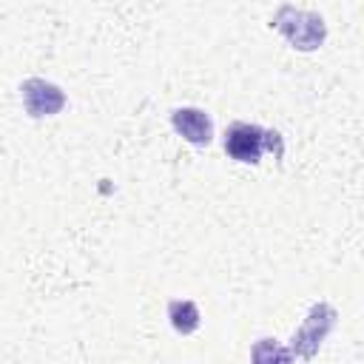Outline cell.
I'll list each match as a JSON object with an SVG mask.
<instances>
[{
    "instance_id": "1",
    "label": "cell",
    "mask_w": 364,
    "mask_h": 364,
    "mask_svg": "<svg viewBox=\"0 0 364 364\" xmlns=\"http://www.w3.org/2000/svg\"><path fill=\"white\" fill-rule=\"evenodd\" d=\"M222 145H225V154L242 165H259L264 151H270L276 159L284 156V139L279 131L262 128L256 122H242V119H236L225 128Z\"/></svg>"
},
{
    "instance_id": "2",
    "label": "cell",
    "mask_w": 364,
    "mask_h": 364,
    "mask_svg": "<svg viewBox=\"0 0 364 364\" xmlns=\"http://www.w3.org/2000/svg\"><path fill=\"white\" fill-rule=\"evenodd\" d=\"M270 28H276L296 51H316L324 46L327 40V23L318 11H307V9H296L293 3H282L270 23Z\"/></svg>"
},
{
    "instance_id": "3",
    "label": "cell",
    "mask_w": 364,
    "mask_h": 364,
    "mask_svg": "<svg viewBox=\"0 0 364 364\" xmlns=\"http://www.w3.org/2000/svg\"><path fill=\"white\" fill-rule=\"evenodd\" d=\"M336 318H338V313H336V307L330 301H313L307 316H304V321H301V327L290 338V353L304 358V361H310L318 353L321 341L336 327Z\"/></svg>"
},
{
    "instance_id": "4",
    "label": "cell",
    "mask_w": 364,
    "mask_h": 364,
    "mask_svg": "<svg viewBox=\"0 0 364 364\" xmlns=\"http://www.w3.org/2000/svg\"><path fill=\"white\" fill-rule=\"evenodd\" d=\"M20 100L31 119L54 117L65 108V91L57 82H48L43 77H28L20 82Z\"/></svg>"
},
{
    "instance_id": "5",
    "label": "cell",
    "mask_w": 364,
    "mask_h": 364,
    "mask_svg": "<svg viewBox=\"0 0 364 364\" xmlns=\"http://www.w3.org/2000/svg\"><path fill=\"white\" fill-rule=\"evenodd\" d=\"M171 125L185 142H191L196 148H205V145L213 142V119L202 108H193V105L173 108L171 111Z\"/></svg>"
},
{
    "instance_id": "6",
    "label": "cell",
    "mask_w": 364,
    "mask_h": 364,
    "mask_svg": "<svg viewBox=\"0 0 364 364\" xmlns=\"http://www.w3.org/2000/svg\"><path fill=\"white\" fill-rule=\"evenodd\" d=\"M168 321L179 336H191L202 324V313L191 299H171L168 301Z\"/></svg>"
}]
</instances>
